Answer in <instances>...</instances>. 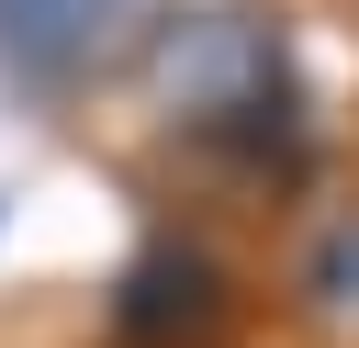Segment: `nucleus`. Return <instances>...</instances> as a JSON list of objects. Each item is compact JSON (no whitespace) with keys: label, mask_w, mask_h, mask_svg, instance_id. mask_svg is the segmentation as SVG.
<instances>
[{"label":"nucleus","mask_w":359,"mask_h":348,"mask_svg":"<svg viewBox=\"0 0 359 348\" xmlns=\"http://www.w3.org/2000/svg\"><path fill=\"white\" fill-rule=\"evenodd\" d=\"M224 314H236V281L202 258V247H146L135 269H123V292H112V337L123 348H213L224 337Z\"/></svg>","instance_id":"obj_1"}]
</instances>
